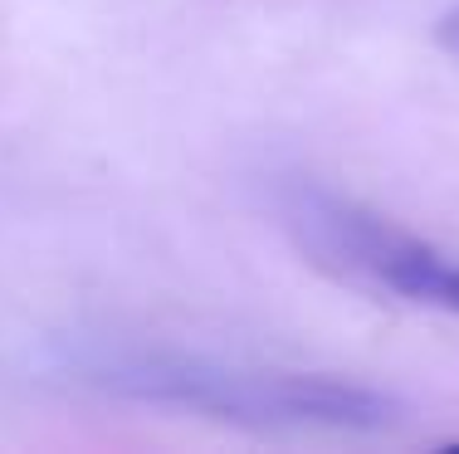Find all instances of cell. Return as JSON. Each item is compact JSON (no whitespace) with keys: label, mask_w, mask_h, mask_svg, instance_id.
Segmentation results:
<instances>
[{"label":"cell","mask_w":459,"mask_h":454,"mask_svg":"<svg viewBox=\"0 0 459 454\" xmlns=\"http://www.w3.org/2000/svg\"><path fill=\"white\" fill-rule=\"evenodd\" d=\"M440 35H445V39H450V45L459 49V10H455V15H445V25H440Z\"/></svg>","instance_id":"3"},{"label":"cell","mask_w":459,"mask_h":454,"mask_svg":"<svg viewBox=\"0 0 459 454\" xmlns=\"http://www.w3.org/2000/svg\"><path fill=\"white\" fill-rule=\"evenodd\" d=\"M333 244L347 254V264L386 284L391 294L425 303V308L459 313V259L435 250V244L415 240V235L391 230L386 220H367V215H342L333 220Z\"/></svg>","instance_id":"2"},{"label":"cell","mask_w":459,"mask_h":454,"mask_svg":"<svg viewBox=\"0 0 459 454\" xmlns=\"http://www.w3.org/2000/svg\"><path fill=\"white\" fill-rule=\"evenodd\" d=\"M117 386L152 401L215 410L225 420L264 425H318V430H386L401 420V401L377 386L318 372H211V366H142Z\"/></svg>","instance_id":"1"}]
</instances>
